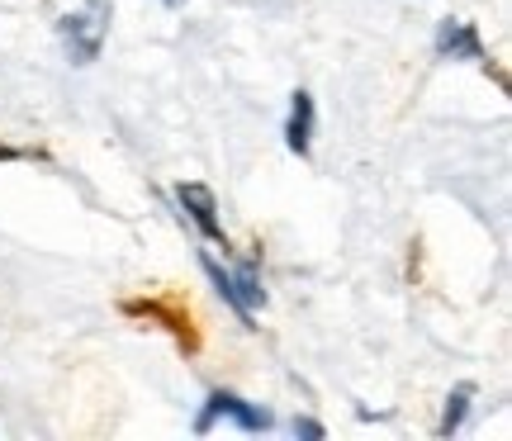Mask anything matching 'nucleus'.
I'll use <instances>...</instances> for the list:
<instances>
[{"label":"nucleus","mask_w":512,"mask_h":441,"mask_svg":"<svg viewBox=\"0 0 512 441\" xmlns=\"http://www.w3.org/2000/svg\"><path fill=\"white\" fill-rule=\"evenodd\" d=\"M110 19H114V0H81L72 15L57 19V38L76 67H91L105 38H110Z\"/></svg>","instance_id":"f257e3e1"},{"label":"nucleus","mask_w":512,"mask_h":441,"mask_svg":"<svg viewBox=\"0 0 512 441\" xmlns=\"http://www.w3.org/2000/svg\"><path fill=\"white\" fill-rule=\"evenodd\" d=\"M214 423H238L242 432H271L275 418L261 404H247V399L233 394V389H214V394L204 399L200 418H195V432H209Z\"/></svg>","instance_id":"f03ea898"},{"label":"nucleus","mask_w":512,"mask_h":441,"mask_svg":"<svg viewBox=\"0 0 512 441\" xmlns=\"http://www.w3.org/2000/svg\"><path fill=\"white\" fill-rule=\"evenodd\" d=\"M204 271H209V280L219 285V294L238 309V318L252 328V309H261L266 304V290H261V271H256V261H242L238 271H223L214 257H204Z\"/></svg>","instance_id":"7ed1b4c3"},{"label":"nucleus","mask_w":512,"mask_h":441,"mask_svg":"<svg viewBox=\"0 0 512 441\" xmlns=\"http://www.w3.org/2000/svg\"><path fill=\"white\" fill-rule=\"evenodd\" d=\"M176 200H181V209L190 214V223L200 228L209 242H223V252H228V233H223V219H219V200H214V190L204 181H185L176 185Z\"/></svg>","instance_id":"20e7f679"},{"label":"nucleus","mask_w":512,"mask_h":441,"mask_svg":"<svg viewBox=\"0 0 512 441\" xmlns=\"http://www.w3.org/2000/svg\"><path fill=\"white\" fill-rule=\"evenodd\" d=\"M437 57H446V62H484V67H489V53H484V43H479V29L465 24V19H441Z\"/></svg>","instance_id":"39448f33"},{"label":"nucleus","mask_w":512,"mask_h":441,"mask_svg":"<svg viewBox=\"0 0 512 441\" xmlns=\"http://www.w3.org/2000/svg\"><path fill=\"white\" fill-rule=\"evenodd\" d=\"M313 129H318V105L309 91L290 95V119H285V147L294 157H309L313 152Z\"/></svg>","instance_id":"423d86ee"},{"label":"nucleus","mask_w":512,"mask_h":441,"mask_svg":"<svg viewBox=\"0 0 512 441\" xmlns=\"http://www.w3.org/2000/svg\"><path fill=\"white\" fill-rule=\"evenodd\" d=\"M470 399H475V385H460L456 394L446 399V413H441V423H437V437H451V432H460L465 413H470Z\"/></svg>","instance_id":"0eeeda50"},{"label":"nucleus","mask_w":512,"mask_h":441,"mask_svg":"<svg viewBox=\"0 0 512 441\" xmlns=\"http://www.w3.org/2000/svg\"><path fill=\"white\" fill-rule=\"evenodd\" d=\"M294 437H323V423H313V418H294Z\"/></svg>","instance_id":"6e6552de"},{"label":"nucleus","mask_w":512,"mask_h":441,"mask_svg":"<svg viewBox=\"0 0 512 441\" xmlns=\"http://www.w3.org/2000/svg\"><path fill=\"white\" fill-rule=\"evenodd\" d=\"M162 5H185V0H162Z\"/></svg>","instance_id":"1a4fd4ad"}]
</instances>
